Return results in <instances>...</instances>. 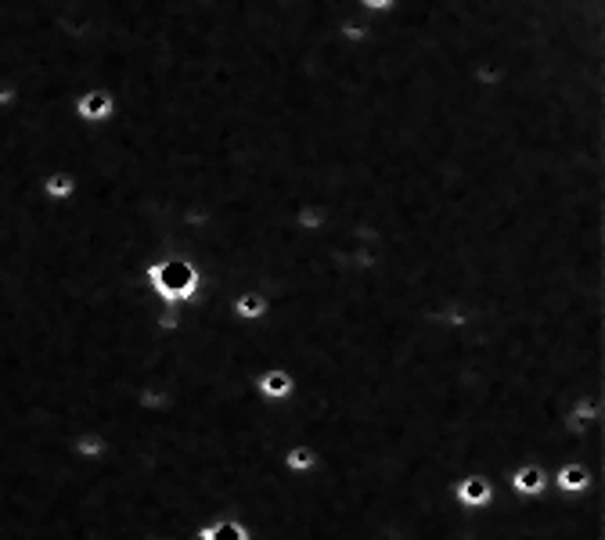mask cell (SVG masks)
<instances>
[{"label":"cell","mask_w":605,"mask_h":540,"mask_svg":"<svg viewBox=\"0 0 605 540\" xmlns=\"http://www.w3.org/2000/svg\"><path fill=\"white\" fill-rule=\"evenodd\" d=\"M271 314V296L260 292V288H238L231 296V317L242 324H256Z\"/></svg>","instance_id":"8"},{"label":"cell","mask_w":605,"mask_h":540,"mask_svg":"<svg viewBox=\"0 0 605 540\" xmlns=\"http://www.w3.org/2000/svg\"><path fill=\"white\" fill-rule=\"evenodd\" d=\"M602 479H605V468H595L591 461H580V458H566L551 468V486L566 497L587 494V490L595 483H602Z\"/></svg>","instance_id":"3"},{"label":"cell","mask_w":605,"mask_h":540,"mask_svg":"<svg viewBox=\"0 0 605 540\" xmlns=\"http://www.w3.org/2000/svg\"><path fill=\"white\" fill-rule=\"evenodd\" d=\"M109 450L112 443L101 429H80L73 432V440H69V454H73L76 461H101Z\"/></svg>","instance_id":"12"},{"label":"cell","mask_w":605,"mask_h":540,"mask_svg":"<svg viewBox=\"0 0 605 540\" xmlns=\"http://www.w3.org/2000/svg\"><path fill=\"white\" fill-rule=\"evenodd\" d=\"M137 540H159V537H137Z\"/></svg>","instance_id":"17"},{"label":"cell","mask_w":605,"mask_h":540,"mask_svg":"<svg viewBox=\"0 0 605 540\" xmlns=\"http://www.w3.org/2000/svg\"><path fill=\"white\" fill-rule=\"evenodd\" d=\"M19 83L15 80H4V76H0V112H8V108H15L19 105Z\"/></svg>","instance_id":"16"},{"label":"cell","mask_w":605,"mask_h":540,"mask_svg":"<svg viewBox=\"0 0 605 540\" xmlns=\"http://www.w3.org/2000/svg\"><path fill=\"white\" fill-rule=\"evenodd\" d=\"M447 494H451V501L458 504V508H465V512H487L497 501H505L508 490L501 479H490L483 476V472H465V476H458L447 486Z\"/></svg>","instance_id":"2"},{"label":"cell","mask_w":605,"mask_h":540,"mask_svg":"<svg viewBox=\"0 0 605 540\" xmlns=\"http://www.w3.org/2000/svg\"><path fill=\"white\" fill-rule=\"evenodd\" d=\"M155 328L163 335H173L184 328V306H173V303H159L155 310Z\"/></svg>","instance_id":"14"},{"label":"cell","mask_w":605,"mask_h":540,"mask_svg":"<svg viewBox=\"0 0 605 540\" xmlns=\"http://www.w3.org/2000/svg\"><path fill=\"white\" fill-rule=\"evenodd\" d=\"M296 375H292L289 368H263V371H256V378H253V389H256V396H260L263 404H289L292 396H296Z\"/></svg>","instance_id":"6"},{"label":"cell","mask_w":605,"mask_h":540,"mask_svg":"<svg viewBox=\"0 0 605 540\" xmlns=\"http://www.w3.org/2000/svg\"><path fill=\"white\" fill-rule=\"evenodd\" d=\"M116 94L109 87H87L73 98V119L80 126H105L116 119Z\"/></svg>","instance_id":"4"},{"label":"cell","mask_w":605,"mask_h":540,"mask_svg":"<svg viewBox=\"0 0 605 540\" xmlns=\"http://www.w3.org/2000/svg\"><path fill=\"white\" fill-rule=\"evenodd\" d=\"M195 540H256L238 515H213L195 530Z\"/></svg>","instance_id":"9"},{"label":"cell","mask_w":605,"mask_h":540,"mask_svg":"<svg viewBox=\"0 0 605 540\" xmlns=\"http://www.w3.org/2000/svg\"><path fill=\"white\" fill-rule=\"evenodd\" d=\"M37 191L47 206H65V202H73V198L80 195V180H76L73 170L55 166V170H47L44 177H40Z\"/></svg>","instance_id":"7"},{"label":"cell","mask_w":605,"mask_h":540,"mask_svg":"<svg viewBox=\"0 0 605 540\" xmlns=\"http://www.w3.org/2000/svg\"><path fill=\"white\" fill-rule=\"evenodd\" d=\"M505 490L519 501H530V497H541L551 490V468L541 465V461H523L515 465L505 476Z\"/></svg>","instance_id":"5"},{"label":"cell","mask_w":605,"mask_h":540,"mask_svg":"<svg viewBox=\"0 0 605 540\" xmlns=\"http://www.w3.org/2000/svg\"><path fill=\"white\" fill-rule=\"evenodd\" d=\"M328 220H332V213H328L325 202H299L292 209V227L299 234H321L328 227Z\"/></svg>","instance_id":"13"},{"label":"cell","mask_w":605,"mask_h":540,"mask_svg":"<svg viewBox=\"0 0 605 540\" xmlns=\"http://www.w3.org/2000/svg\"><path fill=\"white\" fill-rule=\"evenodd\" d=\"M134 407L145 414H166L177 407V389L170 382H145L134 393Z\"/></svg>","instance_id":"10"},{"label":"cell","mask_w":605,"mask_h":540,"mask_svg":"<svg viewBox=\"0 0 605 540\" xmlns=\"http://www.w3.org/2000/svg\"><path fill=\"white\" fill-rule=\"evenodd\" d=\"M281 468L292 472V476H310V472L321 468V454H317V447L307 440L289 443V447L281 450Z\"/></svg>","instance_id":"11"},{"label":"cell","mask_w":605,"mask_h":540,"mask_svg":"<svg viewBox=\"0 0 605 540\" xmlns=\"http://www.w3.org/2000/svg\"><path fill=\"white\" fill-rule=\"evenodd\" d=\"M145 281L159 303L191 306L202 292V267L184 252H166L145 263Z\"/></svg>","instance_id":"1"},{"label":"cell","mask_w":605,"mask_h":540,"mask_svg":"<svg viewBox=\"0 0 605 540\" xmlns=\"http://www.w3.org/2000/svg\"><path fill=\"white\" fill-rule=\"evenodd\" d=\"M397 8V0H357V11L368 18H379V15H389V11Z\"/></svg>","instance_id":"15"}]
</instances>
